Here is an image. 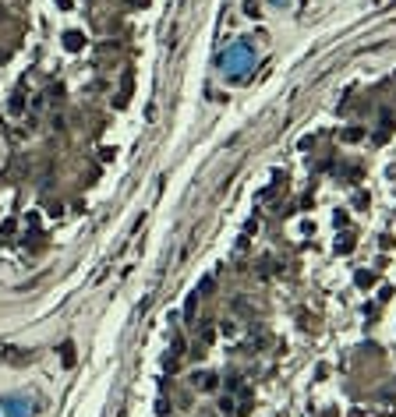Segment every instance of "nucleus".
<instances>
[{
    "instance_id": "1",
    "label": "nucleus",
    "mask_w": 396,
    "mask_h": 417,
    "mask_svg": "<svg viewBox=\"0 0 396 417\" xmlns=\"http://www.w3.org/2000/svg\"><path fill=\"white\" fill-rule=\"evenodd\" d=\"M82 43H85V35L82 32H67L64 35V46H67V50H82Z\"/></svg>"
},
{
    "instance_id": "2",
    "label": "nucleus",
    "mask_w": 396,
    "mask_h": 417,
    "mask_svg": "<svg viewBox=\"0 0 396 417\" xmlns=\"http://www.w3.org/2000/svg\"><path fill=\"white\" fill-rule=\"evenodd\" d=\"M191 382L198 385V389H216V379H213V375H209V371H202V375H195Z\"/></svg>"
},
{
    "instance_id": "3",
    "label": "nucleus",
    "mask_w": 396,
    "mask_h": 417,
    "mask_svg": "<svg viewBox=\"0 0 396 417\" xmlns=\"http://www.w3.org/2000/svg\"><path fill=\"white\" fill-rule=\"evenodd\" d=\"M61 361L67 364V368L74 364V343H64V347H61Z\"/></svg>"
},
{
    "instance_id": "4",
    "label": "nucleus",
    "mask_w": 396,
    "mask_h": 417,
    "mask_svg": "<svg viewBox=\"0 0 396 417\" xmlns=\"http://www.w3.org/2000/svg\"><path fill=\"white\" fill-rule=\"evenodd\" d=\"M357 283L361 287H371V272H357Z\"/></svg>"
}]
</instances>
